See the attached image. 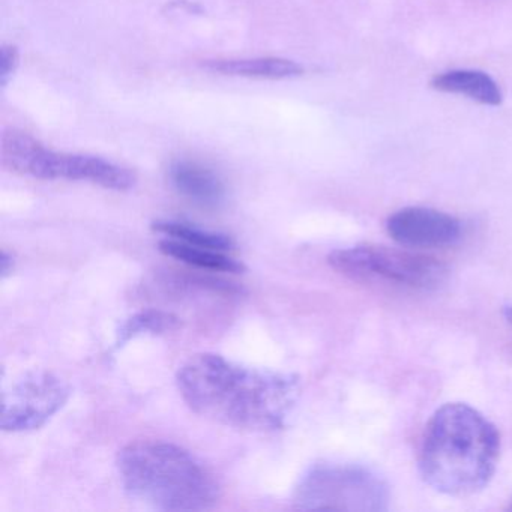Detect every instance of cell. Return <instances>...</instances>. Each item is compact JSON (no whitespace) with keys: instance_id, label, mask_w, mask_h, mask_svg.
I'll return each instance as SVG.
<instances>
[{"instance_id":"cell-2","label":"cell","mask_w":512,"mask_h":512,"mask_svg":"<svg viewBox=\"0 0 512 512\" xmlns=\"http://www.w3.org/2000/svg\"><path fill=\"white\" fill-rule=\"evenodd\" d=\"M499 452V433L482 413L464 403H448L425 427L419 470L439 493L469 496L493 478Z\"/></svg>"},{"instance_id":"cell-11","label":"cell","mask_w":512,"mask_h":512,"mask_svg":"<svg viewBox=\"0 0 512 512\" xmlns=\"http://www.w3.org/2000/svg\"><path fill=\"white\" fill-rule=\"evenodd\" d=\"M431 86L437 91L464 95L485 106H499L502 92L488 74L475 70H454L434 77Z\"/></svg>"},{"instance_id":"cell-6","label":"cell","mask_w":512,"mask_h":512,"mask_svg":"<svg viewBox=\"0 0 512 512\" xmlns=\"http://www.w3.org/2000/svg\"><path fill=\"white\" fill-rule=\"evenodd\" d=\"M332 269L350 280L409 290H434L448 278V266L436 257L382 245H355L332 251Z\"/></svg>"},{"instance_id":"cell-18","label":"cell","mask_w":512,"mask_h":512,"mask_svg":"<svg viewBox=\"0 0 512 512\" xmlns=\"http://www.w3.org/2000/svg\"><path fill=\"white\" fill-rule=\"evenodd\" d=\"M508 509H511V511H512V499H511V500H509V506H508Z\"/></svg>"},{"instance_id":"cell-8","label":"cell","mask_w":512,"mask_h":512,"mask_svg":"<svg viewBox=\"0 0 512 512\" xmlns=\"http://www.w3.org/2000/svg\"><path fill=\"white\" fill-rule=\"evenodd\" d=\"M389 236L412 248H442L457 244L463 236L461 221L430 208L400 209L386 221Z\"/></svg>"},{"instance_id":"cell-3","label":"cell","mask_w":512,"mask_h":512,"mask_svg":"<svg viewBox=\"0 0 512 512\" xmlns=\"http://www.w3.org/2000/svg\"><path fill=\"white\" fill-rule=\"evenodd\" d=\"M118 470L128 496L160 511H208L220 499L211 470L175 443H130L119 452Z\"/></svg>"},{"instance_id":"cell-17","label":"cell","mask_w":512,"mask_h":512,"mask_svg":"<svg viewBox=\"0 0 512 512\" xmlns=\"http://www.w3.org/2000/svg\"><path fill=\"white\" fill-rule=\"evenodd\" d=\"M503 316H505L506 323H508L512 328V305L505 307V310H503Z\"/></svg>"},{"instance_id":"cell-16","label":"cell","mask_w":512,"mask_h":512,"mask_svg":"<svg viewBox=\"0 0 512 512\" xmlns=\"http://www.w3.org/2000/svg\"><path fill=\"white\" fill-rule=\"evenodd\" d=\"M14 263H16V260H14L13 253L7 250L2 251V256H0V275H2V278H7V275L13 272Z\"/></svg>"},{"instance_id":"cell-15","label":"cell","mask_w":512,"mask_h":512,"mask_svg":"<svg viewBox=\"0 0 512 512\" xmlns=\"http://www.w3.org/2000/svg\"><path fill=\"white\" fill-rule=\"evenodd\" d=\"M19 50L14 46H2L0 49V85L7 86L19 67Z\"/></svg>"},{"instance_id":"cell-5","label":"cell","mask_w":512,"mask_h":512,"mask_svg":"<svg viewBox=\"0 0 512 512\" xmlns=\"http://www.w3.org/2000/svg\"><path fill=\"white\" fill-rule=\"evenodd\" d=\"M389 488L374 470L359 464L320 463L299 479L293 505L301 511L382 512L389 508Z\"/></svg>"},{"instance_id":"cell-13","label":"cell","mask_w":512,"mask_h":512,"mask_svg":"<svg viewBox=\"0 0 512 512\" xmlns=\"http://www.w3.org/2000/svg\"><path fill=\"white\" fill-rule=\"evenodd\" d=\"M152 229L166 238L196 245V247L211 248V250L223 251V253H229L235 248V242L226 233L203 229V227L194 226L185 221L158 220L152 224Z\"/></svg>"},{"instance_id":"cell-9","label":"cell","mask_w":512,"mask_h":512,"mask_svg":"<svg viewBox=\"0 0 512 512\" xmlns=\"http://www.w3.org/2000/svg\"><path fill=\"white\" fill-rule=\"evenodd\" d=\"M169 179L181 196L202 208H220L226 200V185L220 176L194 161H173L170 164Z\"/></svg>"},{"instance_id":"cell-10","label":"cell","mask_w":512,"mask_h":512,"mask_svg":"<svg viewBox=\"0 0 512 512\" xmlns=\"http://www.w3.org/2000/svg\"><path fill=\"white\" fill-rule=\"evenodd\" d=\"M206 71L223 76L248 77V79H293L304 73L302 65L281 58L227 59V61H206Z\"/></svg>"},{"instance_id":"cell-7","label":"cell","mask_w":512,"mask_h":512,"mask_svg":"<svg viewBox=\"0 0 512 512\" xmlns=\"http://www.w3.org/2000/svg\"><path fill=\"white\" fill-rule=\"evenodd\" d=\"M71 389L50 371H28L2 392L0 427L28 433L46 425L70 398Z\"/></svg>"},{"instance_id":"cell-4","label":"cell","mask_w":512,"mask_h":512,"mask_svg":"<svg viewBox=\"0 0 512 512\" xmlns=\"http://www.w3.org/2000/svg\"><path fill=\"white\" fill-rule=\"evenodd\" d=\"M0 151L4 166L20 175L44 181L91 182L115 191H128L136 185V175L127 167L92 155L52 151L16 128L4 131Z\"/></svg>"},{"instance_id":"cell-12","label":"cell","mask_w":512,"mask_h":512,"mask_svg":"<svg viewBox=\"0 0 512 512\" xmlns=\"http://www.w3.org/2000/svg\"><path fill=\"white\" fill-rule=\"evenodd\" d=\"M158 248L167 257L179 260L185 265L203 269V271L229 272V274L245 272L244 263L227 256V253H223V251L196 247V245L185 244V242L170 238L161 239Z\"/></svg>"},{"instance_id":"cell-14","label":"cell","mask_w":512,"mask_h":512,"mask_svg":"<svg viewBox=\"0 0 512 512\" xmlns=\"http://www.w3.org/2000/svg\"><path fill=\"white\" fill-rule=\"evenodd\" d=\"M181 320L169 311L143 310L128 317L116 331L115 349L124 347L128 341L143 334L160 335L176 331Z\"/></svg>"},{"instance_id":"cell-1","label":"cell","mask_w":512,"mask_h":512,"mask_svg":"<svg viewBox=\"0 0 512 512\" xmlns=\"http://www.w3.org/2000/svg\"><path fill=\"white\" fill-rule=\"evenodd\" d=\"M176 385L202 418L259 433L283 430L301 397L293 374L248 367L217 353L191 356L179 367Z\"/></svg>"}]
</instances>
